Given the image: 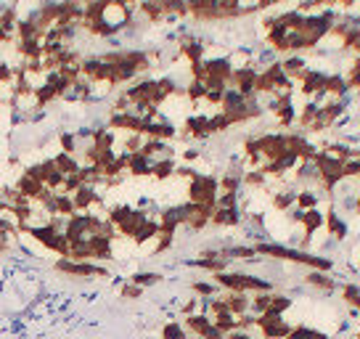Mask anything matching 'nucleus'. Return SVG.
Masks as SVG:
<instances>
[{
	"label": "nucleus",
	"mask_w": 360,
	"mask_h": 339,
	"mask_svg": "<svg viewBox=\"0 0 360 339\" xmlns=\"http://www.w3.org/2000/svg\"><path fill=\"white\" fill-rule=\"evenodd\" d=\"M352 66H360V56H352V61H350Z\"/></svg>",
	"instance_id": "57"
},
{
	"label": "nucleus",
	"mask_w": 360,
	"mask_h": 339,
	"mask_svg": "<svg viewBox=\"0 0 360 339\" xmlns=\"http://www.w3.org/2000/svg\"><path fill=\"white\" fill-rule=\"evenodd\" d=\"M270 178L262 170H246L244 173V191H265Z\"/></svg>",
	"instance_id": "34"
},
{
	"label": "nucleus",
	"mask_w": 360,
	"mask_h": 339,
	"mask_svg": "<svg viewBox=\"0 0 360 339\" xmlns=\"http://www.w3.org/2000/svg\"><path fill=\"white\" fill-rule=\"evenodd\" d=\"M302 284L305 286H310V289H316L320 294H334V292H339V281L337 276H331V273H323V271H307L305 276H302Z\"/></svg>",
	"instance_id": "11"
},
{
	"label": "nucleus",
	"mask_w": 360,
	"mask_h": 339,
	"mask_svg": "<svg viewBox=\"0 0 360 339\" xmlns=\"http://www.w3.org/2000/svg\"><path fill=\"white\" fill-rule=\"evenodd\" d=\"M38 3H42V0H38Z\"/></svg>",
	"instance_id": "60"
},
{
	"label": "nucleus",
	"mask_w": 360,
	"mask_h": 339,
	"mask_svg": "<svg viewBox=\"0 0 360 339\" xmlns=\"http://www.w3.org/2000/svg\"><path fill=\"white\" fill-rule=\"evenodd\" d=\"M228 88H207V96H204V103L207 106H220L222 96H225Z\"/></svg>",
	"instance_id": "49"
},
{
	"label": "nucleus",
	"mask_w": 360,
	"mask_h": 339,
	"mask_svg": "<svg viewBox=\"0 0 360 339\" xmlns=\"http://www.w3.org/2000/svg\"><path fill=\"white\" fill-rule=\"evenodd\" d=\"M233 125H231V120L222 114V112H215V114H209V133H212V138L215 136H222V133H228Z\"/></svg>",
	"instance_id": "41"
},
{
	"label": "nucleus",
	"mask_w": 360,
	"mask_h": 339,
	"mask_svg": "<svg viewBox=\"0 0 360 339\" xmlns=\"http://www.w3.org/2000/svg\"><path fill=\"white\" fill-rule=\"evenodd\" d=\"M236 323H239L241 331H255V329H257V316L244 313V316H236Z\"/></svg>",
	"instance_id": "52"
},
{
	"label": "nucleus",
	"mask_w": 360,
	"mask_h": 339,
	"mask_svg": "<svg viewBox=\"0 0 360 339\" xmlns=\"http://www.w3.org/2000/svg\"><path fill=\"white\" fill-rule=\"evenodd\" d=\"M188 289H191L194 297H201V299H209V297H218V294H220V286H218L212 279H194L188 284Z\"/></svg>",
	"instance_id": "29"
},
{
	"label": "nucleus",
	"mask_w": 360,
	"mask_h": 339,
	"mask_svg": "<svg viewBox=\"0 0 360 339\" xmlns=\"http://www.w3.org/2000/svg\"><path fill=\"white\" fill-rule=\"evenodd\" d=\"M143 136L140 133H125L122 136V151H127V154H136L140 151V146H143Z\"/></svg>",
	"instance_id": "45"
},
{
	"label": "nucleus",
	"mask_w": 360,
	"mask_h": 339,
	"mask_svg": "<svg viewBox=\"0 0 360 339\" xmlns=\"http://www.w3.org/2000/svg\"><path fill=\"white\" fill-rule=\"evenodd\" d=\"M125 90V96L130 99V103L136 106V103H151L154 99V90H157V77H149V75H143L138 77L136 82H130L127 88H122ZM154 106V103H151Z\"/></svg>",
	"instance_id": "10"
},
{
	"label": "nucleus",
	"mask_w": 360,
	"mask_h": 339,
	"mask_svg": "<svg viewBox=\"0 0 360 339\" xmlns=\"http://www.w3.org/2000/svg\"><path fill=\"white\" fill-rule=\"evenodd\" d=\"M326 228V212L323 210H307L305 215H302V223H300V231L305 236H316Z\"/></svg>",
	"instance_id": "20"
},
{
	"label": "nucleus",
	"mask_w": 360,
	"mask_h": 339,
	"mask_svg": "<svg viewBox=\"0 0 360 339\" xmlns=\"http://www.w3.org/2000/svg\"><path fill=\"white\" fill-rule=\"evenodd\" d=\"M352 307H355V310H358V313H360V299H358V302H355V305H352Z\"/></svg>",
	"instance_id": "58"
},
{
	"label": "nucleus",
	"mask_w": 360,
	"mask_h": 339,
	"mask_svg": "<svg viewBox=\"0 0 360 339\" xmlns=\"http://www.w3.org/2000/svg\"><path fill=\"white\" fill-rule=\"evenodd\" d=\"M292 326L294 323H289L283 316L273 313V310H265L262 316H257V331H260L262 339H286Z\"/></svg>",
	"instance_id": "5"
},
{
	"label": "nucleus",
	"mask_w": 360,
	"mask_h": 339,
	"mask_svg": "<svg viewBox=\"0 0 360 339\" xmlns=\"http://www.w3.org/2000/svg\"><path fill=\"white\" fill-rule=\"evenodd\" d=\"M159 339H191V337H188L185 326H183L180 321L172 318V321H167V323H162Z\"/></svg>",
	"instance_id": "38"
},
{
	"label": "nucleus",
	"mask_w": 360,
	"mask_h": 339,
	"mask_svg": "<svg viewBox=\"0 0 360 339\" xmlns=\"http://www.w3.org/2000/svg\"><path fill=\"white\" fill-rule=\"evenodd\" d=\"M11 252V241H0V258Z\"/></svg>",
	"instance_id": "56"
},
{
	"label": "nucleus",
	"mask_w": 360,
	"mask_h": 339,
	"mask_svg": "<svg viewBox=\"0 0 360 339\" xmlns=\"http://www.w3.org/2000/svg\"><path fill=\"white\" fill-rule=\"evenodd\" d=\"M270 294H273V292L252 294V307H249V313H252V316H262V313L270 307Z\"/></svg>",
	"instance_id": "44"
},
{
	"label": "nucleus",
	"mask_w": 360,
	"mask_h": 339,
	"mask_svg": "<svg viewBox=\"0 0 360 339\" xmlns=\"http://www.w3.org/2000/svg\"><path fill=\"white\" fill-rule=\"evenodd\" d=\"M342 173L347 180H358L360 178V157H350L347 162H342Z\"/></svg>",
	"instance_id": "47"
},
{
	"label": "nucleus",
	"mask_w": 360,
	"mask_h": 339,
	"mask_svg": "<svg viewBox=\"0 0 360 339\" xmlns=\"http://www.w3.org/2000/svg\"><path fill=\"white\" fill-rule=\"evenodd\" d=\"M42 210L48 212V218H51V215H59V218L69 220L72 215H77V207H75V199H72L69 194H56V197L48 201V204L42 207Z\"/></svg>",
	"instance_id": "17"
},
{
	"label": "nucleus",
	"mask_w": 360,
	"mask_h": 339,
	"mask_svg": "<svg viewBox=\"0 0 360 339\" xmlns=\"http://www.w3.org/2000/svg\"><path fill=\"white\" fill-rule=\"evenodd\" d=\"M339 297L342 302L347 305V307H352L355 302L360 299V284H355V281H347V284H342L339 286Z\"/></svg>",
	"instance_id": "42"
},
{
	"label": "nucleus",
	"mask_w": 360,
	"mask_h": 339,
	"mask_svg": "<svg viewBox=\"0 0 360 339\" xmlns=\"http://www.w3.org/2000/svg\"><path fill=\"white\" fill-rule=\"evenodd\" d=\"M175 170H178V160H157L151 164V178L157 183H167L175 178Z\"/></svg>",
	"instance_id": "28"
},
{
	"label": "nucleus",
	"mask_w": 360,
	"mask_h": 339,
	"mask_svg": "<svg viewBox=\"0 0 360 339\" xmlns=\"http://www.w3.org/2000/svg\"><path fill=\"white\" fill-rule=\"evenodd\" d=\"M183 90H185V101L191 103V106H199L204 103V96H207V85L199 80H188L183 85Z\"/></svg>",
	"instance_id": "36"
},
{
	"label": "nucleus",
	"mask_w": 360,
	"mask_h": 339,
	"mask_svg": "<svg viewBox=\"0 0 360 339\" xmlns=\"http://www.w3.org/2000/svg\"><path fill=\"white\" fill-rule=\"evenodd\" d=\"M185 265L188 268H196V271H204V273H209V276H215V273H222V271H231V260L228 258H191L185 260Z\"/></svg>",
	"instance_id": "14"
},
{
	"label": "nucleus",
	"mask_w": 360,
	"mask_h": 339,
	"mask_svg": "<svg viewBox=\"0 0 360 339\" xmlns=\"http://www.w3.org/2000/svg\"><path fill=\"white\" fill-rule=\"evenodd\" d=\"M14 51L19 61H42V40H16L14 42Z\"/></svg>",
	"instance_id": "23"
},
{
	"label": "nucleus",
	"mask_w": 360,
	"mask_h": 339,
	"mask_svg": "<svg viewBox=\"0 0 360 339\" xmlns=\"http://www.w3.org/2000/svg\"><path fill=\"white\" fill-rule=\"evenodd\" d=\"M143 294H146V289H140V286L130 284V281H122L120 284V299L122 302H138V299H143Z\"/></svg>",
	"instance_id": "43"
},
{
	"label": "nucleus",
	"mask_w": 360,
	"mask_h": 339,
	"mask_svg": "<svg viewBox=\"0 0 360 339\" xmlns=\"http://www.w3.org/2000/svg\"><path fill=\"white\" fill-rule=\"evenodd\" d=\"M196 175H199V170H196L194 164H178V170H175V178L185 180V183H188V180H194Z\"/></svg>",
	"instance_id": "53"
},
{
	"label": "nucleus",
	"mask_w": 360,
	"mask_h": 339,
	"mask_svg": "<svg viewBox=\"0 0 360 339\" xmlns=\"http://www.w3.org/2000/svg\"><path fill=\"white\" fill-rule=\"evenodd\" d=\"M178 138L183 140H209L212 133H209V114H201V112H194V114H185V120L180 125Z\"/></svg>",
	"instance_id": "6"
},
{
	"label": "nucleus",
	"mask_w": 360,
	"mask_h": 339,
	"mask_svg": "<svg viewBox=\"0 0 360 339\" xmlns=\"http://www.w3.org/2000/svg\"><path fill=\"white\" fill-rule=\"evenodd\" d=\"M140 154H146L151 162L157 160H178V149H172V143L157 138H146L140 146Z\"/></svg>",
	"instance_id": "12"
},
{
	"label": "nucleus",
	"mask_w": 360,
	"mask_h": 339,
	"mask_svg": "<svg viewBox=\"0 0 360 339\" xmlns=\"http://www.w3.org/2000/svg\"><path fill=\"white\" fill-rule=\"evenodd\" d=\"M201 157H204V151H201L199 146H188V149H183V151H180V160H183V164H194V162H199Z\"/></svg>",
	"instance_id": "50"
},
{
	"label": "nucleus",
	"mask_w": 360,
	"mask_h": 339,
	"mask_svg": "<svg viewBox=\"0 0 360 339\" xmlns=\"http://www.w3.org/2000/svg\"><path fill=\"white\" fill-rule=\"evenodd\" d=\"M151 164L154 162L149 160L146 154L136 151V154L127 157V175L130 178H151Z\"/></svg>",
	"instance_id": "21"
},
{
	"label": "nucleus",
	"mask_w": 360,
	"mask_h": 339,
	"mask_svg": "<svg viewBox=\"0 0 360 339\" xmlns=\"http://www.w3.org/2000/svg\"><path fill=\"white\" fill-rule=\"evenodd\" d=\"M53 162H56V170H59V173H64V175L80 173V167H82L80 157H75V154H66V151H56V154H53Z\"/></svg>",
	"instance_id": "33"
},
{
	"label": "nucleus",
	"mask_w": 360,
	"mask_h": 339,
	"mask_svg": "<svg viewBox=\"0 0 360 339\" xmlns=\"http://www.w3.org/2000/svg\"><path fill=\"white\" fill-rule=\"evenodd\" d=\"M157 234H159V220L157 218H149L143 225H140L138 231H136V236H133V244L136 247H146V244H151V241L157 239Z\"/></svg>",
	"instance_id": "26"
},
{
	"label": "nucleus",
	"mask_w": 360,
	"mask_h": 339,
	"mask_svg": "<svg viewBox=\"0 0 360 339\" xmlns=\"http://www.w3.org/2000/svg\"><path fill=\"white\" fill-rule=\"evenodd\" d=\"M56 140H59V151H66V154H80V140H77V133L75 130H59L56 133Z\"/></svg>",
	"instance_id": "35"
},
{
	"label": "nucleus",
	"mask_w": 360,
	"mask_h": 339,
	"mask_svg": "<svg viewBox=\"0 0 360 339\" xmlns=\"http://www.w3.org/2000/svg\"><path fill=\"white\" fill-rule=\"evenodd\" d=\"M53 271L66 276V279H82V281H90V279H109V268L103 262H77V260H69V258H56L53 262Z\"/></svg>",
	"instance_id": "1"
},
{
	"label": "nucleus",
	"mask_w": 360,
	"mask_h": 339,
	"mask_svg": "<svg viewBox=\"0 0 360 339\" xmlns=\"http://www.w3.org/2000/svg\"><path fill=\"white\" fill-rule=\"evenodd\" d=\"M209 318H212V323L220 329L222 334H231V331H236V329H239L236 316H233V313H228V310H225V313H218V316H209Z\"/></svg>",
	"instance_id": "40"
},
{
	"label": "nucleus",
	"mask_w": 360,
	"mask_h": 339,
	"mask_svg": "<svg viewBox=\"0 0 360 339\" xmlns=\"http://www.w3.org/2000/svg\"><path fill=\"white\" fill-rule=\"evenodd\" d=\"M294 207H300L302 212H307V210H318L320 191L318 188H297V201H294Z\"/></svg>",
	"instance_id": "31"
},
{
	"label": "nucleus",
	"mask_w": 360,
	"mask_h": 339,
	"mask_svg": "<svg viewBox=\"0 0 360 339\" xmlns=\"http://www.w3.org/2000/svg\"><path fill=\"white\" fill-rule=\"evenodd\" d=\"M316 331H318V329H316V326H310V323H294L286 339H313L316 337Z\"/></svg>",
	"instance_id": "46"
},
{
	"label": "nucleus",
	"mask_w": 360,
	"mask_h": 339,
	"mask_svg": "<svg viewBox=\"0 0 360 339\" xmlns=\"http://www.w3.org/2000/svg\"><path fill=\"white\" fill-rule=\"evenodd\" d=\"M130 284H136L140 289H151V286H159L164 276H162L159 271H136V273H130Z\"/></svg>",
	"instance_id": "32"
},
{
	"label": "nucleus",
	"mask_w": 360,
	"mask_h": 339,
	"mask_svg": "<svg viewBox=\"0 0 360 339\" xmlns=\"http://www.w3.org/2000/svg\"><path fill=\"white\" fill-rule=\"evenodd\" d=\"M292 307H294V297L292 294H286V292H273L270 294V307L268 310H273L279 316H286Z\"/></svg>",
	"instance_id": "37"
},
{
	"label": "nucleus",
	"mask_w": 360,
	"mask_h": 339,
	"mask_svg": "<svg viewBox=\"0 0 360 339\" xmlns=\"http://www.w3.org/2000/svg\"><path fill=\"white\" fill-rule=\"evenodd\" d=\"M220 197V183L215 173H199L194 180H188L185 186V199L194 204H207V207H218Z\"/></svg>",
	"instance_id": "2"
},
{
	"label": "nucleus",
	"mask_w": 360,
	"mask_h": 339,
	"mask_svg": "<svg viewBox=\"0 0 360 339\" xmlns=\"http://www.w3.org/2000/svg\"><path fill=\"white\" fill-rule=\"evenodd\" d=\"M199 339H225V334H222L220 329H218V326L212 323V326H209V329H207V331H204Z\"/></svg>",
	"instance_id": "54"
},
{
	"label": "nucleus",
	"mask_w": 360,
	"mask_h": 339,
	"mask_svg": "<svg viewBox=\"0 0 360 339\" xmlns=\"http://www.w3.org/2000/svg\"><path fill=\"white\" fill-rule=\"evenodd\" d=\"M199 310H201V299L199 297H188L183 305H180V318L194 316V313H199Z\"/></svg>",
	"instance_id": "48"
},
{
	"label": "nucleus",
	"mask_w": 360,
	"mask_h": 339,
	"mask_svg": "<svg viewBox=\"0 0 360 339\" xmlns=\"http://www.w3.org/2000/svg\"><path fill=\"white\" fill-rule=\"evenodd\" d=\"M257 143H260L262 160L265 162L279 160L283 151H289V143H286V133H283V130H268V133H260V136H257Z\"/></svg>",
	"instance_id": "7"
},
{
	"label": "nucleus",
	"mask_w": 360,
	"mask_h": 339,
	"mask_svg": "<svg viewBox=\"0 0 360 339\" xmlns=\"http://www.w3.org/2000/svg\"><path fill=\"white\" fill-rule=\"evenodd\" d=\"M352 339H360V329L355 331V334H352Z\"/></svg>",
	"instance_id": "59"
},
{
	"label": "nucleus",
	"mask_w": 360,
	"mask_h": 339,
	"mask_svg": "<svg viewBox=\"0 0 360 339\" xmlns=\"http://www.w3.org/2000/svg\"><path fill=\"white\" fill-rule=\"evenodd\" d=\"M222 297H225V305H228V310H231L233 316H244V313H249V307H252V294L222 292Z\"/></svg>",
	"instance_id": "30"
},
{
	"label": "nucleus",
	"mask_w": 360,
	"mask_h": 339,
	"mask_svg": "<svg viewBox=\"0 0 360 339\" xmlns=\"http://www.w3.org/2000/svg\"><path fill=\"white\" fill-rule=\"evenodd\" d=\"M136 11L146 19L149 27H154V24H164V11H162V5L157 3V0H143Z\"/></svg>",
	"instance_id": "27"
},
{
	"label": "nucleus",
	"mask_w": 360,
	"mask_h": 339,
	"mask_svg": "<svg viewBox=\"0 0 360 339\" xmlns=\"http://www.w3.org/2000/svg\"><path fill=\"white\" fill-rule=\"evenodd\" d=\"M326 77H329V72H323L320 66H307L305 75L297 80V90H300L302 99L316 101L318 96H323L326 93Z\"/></svg>",
	"instance_id": "4"
},
{
	"label": "nucleus",
	"mask_w": 360,
	"mask_h": 339,
	"mask_svg": "<svg viewBox=\"0 0 360 339\" xmlns=\"http://www.w3.org/2000/svg\"><path fill=\"white\" fill-rule=\"evenodd\" d=\"M323 212H326V228H323V231H326V234L334 239V244H337V247H339V244H344V241L350 239V223H347V220L339 215V210H337V204H334V201H331V204H329Z\"/></svg>",
	"instance_id": "9"
},
{
	"label": "nucleus",
	"mask_w": 360,
	"mask_h": 339,
	"mask_svg": "<svg viewBox=\"0 0 360 339\" xmlns=\"http://www.w3.org/2000/svg\"><path fill=\"white\" fill-rule=\"evenodd\" d=\"M88 247H90V258L93 262H112L114 260V241L106 236H88Z\"/></svg>",
	"instance_id": "15"
},
{
	"label": "nucleus",
	"mask_w": 360,
	"mask_h": 339,
	"mask_svg": "<svg viewBox=\"0 0 360 339\" xmlns=\"http://www.w3.org/2000/svg\"><path fill=\"white\" fill-rule=\"evenodd\" d=\"M297 201V188L294 186H283V188H276L270 194V210L279 212V215H286Z\"/></svg>",
	"instance_id": "16"
},
{
	"label": "nucleus",
	"mask_w": 360,
	"mask_h": 339,
	"mask_svg": "<svg viewBox=\"0 0 360 339\" xmlns=\"http://www.w3.org/2000/svg\"><path fill=\"white\" fill-rule=\"evenodd\" d=\"M257 75H260V72H257L255 64H249V66H239V69H233L228 88H236L241 96L252 99V96H257Z\"/></svg>",
	"instance_id": "8"
},
{
	"label": "nucleus",
	"mask_w": 360,
	"mask_h": 339,
	"mask_svg": "<svg viewBox=\"0 0 360 339\" xmlns=\"http://www.w3.org/2000/svg\"><path fill=\"white\" fill-rule=\"evenodd\" d=\"M225 339H255V337H252V331H241V329H236V331L225 334Z\"/></svg>",
	"instance_id": "55"
},
{
	"label": "nucleus",
	"mask_w": 360,
	"mask_h": 339,
	"mask_svg": "<svg viewBox=\"0 0 360 339\" xmlns=\"http://www.w3.org/2000/svg\"><path fill=\"white\" fill-rule=\"evenodd\" d=\"M326 96H329V99H337V101L352 96L350 85L344 80V72H329V77H326Z\"/></svg>",
	"instance_id": "18"
},
{
	"label": "nucleus",
	"mask_w": 360,
	"mask_h": 339,
	"mask_svg": "<svg viewBox=\"0 0 360 339\" xmlns=\"http://www.w3.org/2000/svg\"><path fill=\"white\" fill-rule=\"evenodd\" d=\"M241 194H244V191H241ZM241 194H220V197H218V207H222V210L241 207Z\"/></svg>",
	"instance_id": "51"
},
{
	"label": "nucleus",
	"mask_w": 360,
	"mask_h": 339,
	"mask_svg": "<svg viewBox=\"0 0 360 339\" xmlns=\"http://www.w3.org/2000/svg\"><path fill=\"white\" fill-rule=\"evenodd\" d=\"M183 326H185V331H188V337H196L199 339L209 326H212V318L207 316V313H194V316H185V318L180 321Z\"/></svg>",
	"instance_id": "24"
},
{
	"label": "nucleus",
	"mask_w": 360,
	"mask_h": 339,
	"mask_svg": "<svg viewBox=\"0 0 360 339\" xmlns=\"http://www.w3.org/2000/svg\"><path fill=\"white\" fill-rule=\"evenodd\" d=\"M281 66H283V72L292 77V80L297 82L305 75V69L310 66V61L305 59L302 53H289V56H281Z\"/></svg>",
	"instance_id": "22"
},
{
	"label": "nucleus",
	"mask_w": 360,
	"mask_h": 339,
	"mask_svg": "<svg viewBox=\"0 0 360 339\" xmlns=\"http://www.w3.org/2000/svg\"><path fill=\"white\" fill-rule=\"evenodd\" d=\"M14 188L19 191L24 199L38 201L40 199V194L45 191V183H40L38 178H29V175H24V173H21L19 178H16V183H14Z\"/></svg>",
	"instance_id": "19"
},
{
	"label": "nucleus",
	"mask_w": 360,
	"mask_h": 339,
	"mask_svg": "<svg viewBox=\"0 0 360 339\" xmlns=\"http://www.w3.org/2000/svg\"><path fill=\"white\" fill-rule=\"evenodd\" d=\"M231 75H233V64L228 61V53L204 59V85L207 88H228Z\"/></svg>",
	"instance_id": "3"
},
{
	"label": "nucleus",
	"mask_w": 360,
	"mask_h": 339,
	"mask_svg": "<svg viewBox=\"0 0 360 339\" xmlns=\"http://www.w3.org/2000/svg\"><path fill=\"white\" fill-rule=\"evenodd\" d=\"M209 225H212V228H241V225H244V210H241V207H231V210L215 207Z\"/></svg>",
	"instance_id": "13"
},
{
	"label": "nucleus",
	"mask_w": 360,
	"mask_h": 339,
	"mask_svg": "<svg viewBox=\"0 0 360 339\" xmlns=\"http://www.w3.org/2000/svg\"><path fill=\"white\" fill-rule=\"evenodd\" d=\"M297 114H300V106H294V101L283 103V106H279V109L273 112V117L279 122V127H283V133L297 125Z\"/></svg>",
	"instance_id": "25"
},
{
	"label": "nucleus",
	"mask_w": 360,
	"mask_h": 339,
	"mask_svg": "<svg viewBox=\"0 0 360 339\" xmlns=\"http://www.w3.org/2000/svg\"><path fill=\"white\" fill-rule=\"evenodd\" d=\"M175 236H178V234L159 231V234H157V239H154V247H151V258H159V255H164V252H170V249H172V244H175Z\"/></svg>",
	"instance_id": "39"
}]
</instances>
